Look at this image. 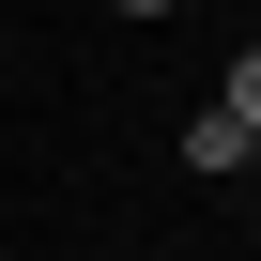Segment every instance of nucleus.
<instances>
[{"instance_id":"1","label":"nucleus","mask_w":261,"mask_h":261,"mask_svg":"<svg viewBox=\"0 0 261 261\" xmlns=\"http://www.w3.org/2000/svg\"><path fill=\"white\" fill-rule=\"evenodd\" d=\"M185 169H215V185H230V169H261V139H246L230 108H200V123H185Z\"/></svg>"},{"instance_id":"2","label":"nucleus","mask_w":261,"mask_h":261,"mask_svg":"<svg viewBox=\"0 0 261 261\" xmlns=\"http://www.w3.org/2000/svg\"><path fill=\"white\" fill-rule=\"evenodd\" d=\"M230 123H246V139H261V46H230V92H215Z\"/></svg>"},{"instance_id":"3","label":"nucleus","mask_w":261,"mask_h":261,"mask_svg":"<svg viewBox=\"0 0 261 261\" xmlns=\"http://www.w3.org/2000/svg\"><path fill=\"white\" fill-rule=\"evenodd\" d=\"M108 16H169V0H108Z\"/></svg>"}]
</instances>
